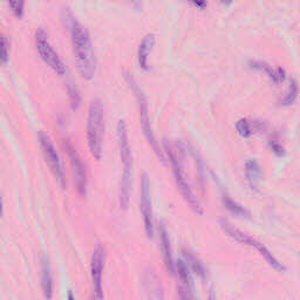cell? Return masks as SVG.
I'll list each match as a JSON object with an SVG mask.
<instances>
[{"instance_id":"6da1fadb","label":"cell","mask_w":300,"mask_h":300,"mask_svg":"<svg viewBox=\"0 0 300 300\" xmlns=\"http://www.w3.org/2000/svg\"><path fill=\"white\" fill-rule=\"evenodd\" d=\"M69 29H71L74 57L80 75L85 80H92L96 72V57L91 37L87 31L74 19H72Z\"/></svg>"},{"instance_id":"7a4b0ae2","label":"cell","mask_w":300,"mask_h":300,"mask_svg":"<svg viewBox=\"0 0 300 300\" xmlns=\"http://www.w3.org/2000/svg\"><path fill=\"white\" fill-rule=\"evenodd\" d=\"M118 143L120 150V157L123 165V173L120 183V206L121 209L126 210L129 205L130 188H131V168H132V157L130 144L128 141L127 126L123 120L118 122Z\"/></svg>"},{"instance_id":"3957f363","label":"cell","mask_w":300,"mask_h":300,"mask_svg":"<svg viewBox=\"0 0 300 300\" xmlns=\"http://www.w3.org/2000/svg\"><path fill=\"white\" fill-rule=\"evenodd\" d=\"M104 130L103 107L100 99L91 102L87 120V141L91 154L96 161L102 158V140Z\"/></svg>"},{"instance_id":"277c9868","label":"cell","mask_w":300,"mask_h":300,"mask_svg":"<svg viewBox=\"0 0 300 300\" xmlns=\"http://www.w3.org/2000/svg\"><path fill=\"white\" fill-rule=\"evenodd\" d=\"M124 79H126V83L129 86V88L131 89V92L135 94L136 101H138V108H139V115H140V123H141L142 130L144 132V136L148 140V142L153 148L155 153H156L157 156L165 162V156H163L162 151L159 150L158 143L156 141V138H155L154 131L151 129L150 126V119H149V108H148V103H147V97L144 95L143 91L140 87L139 84L136 83V80L132 77L130 74L126 73L124 74Z\"/></svg>"},{"instance_id":"5b68a950","label":"cell","mask_w":300,"mask_h":300,"mask_svg":"<svg viewBox=\"0 0 300 300\" xmlns=\"http://www.w3.org/2000/svg\"><path fill=\"white\" fill-rule=\"evenodd\" d=\"M165 150L169 157L171 168H173V173H174V176H175V181H176V183H177V186H178V189H180L183 198H184L186 203L190 205V208H192L195 212L198 213V215H203L204 213L203 209H202L200 202H198L197 197L194 195L188 181H186L184 171H183V169H182L180 159L177 158L176 154L174 153V150L171 149V148L166 142H165Z\"/></svg>"},{"instance_id":"8992f818","label":"cell","mask_w":300,"mask_h":300,"mask_svg":"<svg viewBox=\"0 0 300 300\" xmlns=\"http://www.w3.org/2000/svg\"><path fill=\"white\" fill-rule=\"evenodd\" d=\"M34 39H36V48L38 50V54L41 58V60L44 61L53 72H56L58 75H65V74L67 73V69H66L65 64L62 62L56 50H54L52 45H50L47 33L42 29H39L36 32V37H34Z\"/></svg>"},{"instance_id":"52a82bcc","label":"cell","mask_w":300,"mask_h":300,"mask_svg":"<svg viewBox=\"0 0 300 300\" xmlns=\"http://www.w3.org/2000/svg\"><path fill=\"white\" fill-rule=\"evenodd\" d=\"M221 225H222V228H223L224 231L227 232L228 235L231 237V238H233L237 241H239V243H241V244H247V245H250V247L256 248L257 251H258L260 255L264 257L265 260H266V262L268 263V265H270L271 267H274L275 270H277L278 272H285L286 271L285 266H284L282 263H279V260L277 259L276 257L272 255V253L268 251L262 243H260V241L251 238V237L245 235L244 232L239 231L238 229L233 228L231 224L228 223V222L221 221Z\"/></svg>"},{"instance_id":"ba28073f","label":"cell","mask_w":300,"mask_h":300,"mask_svg":"<svg viewBox=\"0 0 300 300\" xmlns=\"http://www.w3.org/2000/svg\"><path fill=\"white\" fill-rule=\"evenodd\" d=\"M104 260H106V249L102 245H99L96 250L93 252L91 264L93 298L94 299H103L102 272L104 267Z\"/></svg>"},{"instance_id":"9c48e42d","label":"cell","mask_w":300,"mask_h":300,"mask_svg":"<svg viewBox=\"0 0 300 300\" xmlns=\"http://www.w3.org/2000/svg\"><path fill=\"white\" fill-rule=\"evenodd\" d=\"M39 140H40V146H41L42 153H44V156L46 158V162L48 163L49 168L52 169L54 175H56V177L59 180L62 188H65L66 186L65 173H64V169H62L60 157L57 153L56 148H54L52 141H50V139L45 134V132H40V135H39Z\"/></svg>"},{"instance_id":"30bf717a","label":"cell","mask_w":300,"mask_h":300,"mask_svg":"<svg viewBox=\"0 0 300 300\" xmlns=\"http://www.w3.org/2000/svg\"><path fill=\"white\" fill-rule=\"evenodd\" d=\"M140 209H141L144 229L148 238L154 237V223H153V210H151V200H150V183L147 174L142 176L141 181V195H140Z\"/></svg>"},{"instance_id":"8fae6325","label":"cell","mask_w":300,"mask_h":300,"mask_svg":"<svg viewBox=\"0 0 300 300\" xmlns=\"http://www.w3.org/2000/svg\"><path fill=\"white\" fill-rule=\"evenodd\" d=\"M65 146L66 149H67L68 157L71 159L73 177L74 182H75L77 193H79L80 196L86 197V195H87V175H86L85 167L83 165V162H81L79 154L74 149L72 144L67 141Z\"/></svg>"},{"instance_id":"7c38bea8","label":"cell","mask_w":300,"mask_h":300,"mask_svg":"<svg viewBox=\"0 0 300 300\" xmlns=\"http://www.w3.org/2000/svg\"><path fill=\"white\" fill-rule=\"evenodd\" d=\"M155 45H156V36H155L154 33H149L142 39L141 44H140L139 46V49H138L139 65L140 67L144 69V71H148V69H149L148 60H149V56Z\"/></svg>"},{"instance_id":"4fadbf2b","label":"cell","mask_w":300,"mask_h":300,"mask_svg":"<svg viewBox=\"0 0 300 300\" xmlns=\"http://www.w3.org/2000/svg\"><path fill=\"white\" fill-rule=\"evenodd\" d=\"M250 68L256 69L258 72H263L266 74V75L270 77L272 80V83L275 85H279L283 81H285L286 79V72L284 68H272V66H270L266 62L263 61H250Z\"/></svg>"},{"instance_id":"5bb4252c","label":"cell","mask_w":300,"mask_h":300,"mask_svg":"<svg viewBox=\"0 0 300 300\" xmlns=\"http://www.w3.org/2000/svg\"><path fill=\"white\" fill-rule=\"evenodd\" d=\"M159 238H161V248L163 258H165L166 266L168 268L170 274H175V265L173 260V255H171V248H170V239L169 235L167 232V229L163 224L159 225Z\"/></svg>"},{"instance_id":"9a60e30c","label":"cell","mask_w":300,"mask_h":300,"mask_svg":"<svg viewBox=\"0 0 300 300\" xmlns=\"http://www.w3.org/2000/svg\"><path fill=\"white\" fill-rule=\"evenodd\" d=\"M41 287L44 295L47 299H52L53 297V278L52 270L48 259L44 257L41 260Z\"/></svg>"},{"instance_id":"2e32d148","label":"cell","mask_w":300,"mask_h":300,"mask_svg":"<svg viewBox=\"0 0 300 300\" xmlns=\"http://www.w3.org/2000/svg\"><path fill=\"white\" fill-rule=\"evenodd\" d=\"M175 266H176V268H177L178 277H180V279L182 282V291L181 292H184L185 293L184 299L192 298L193 295L190 293H192L193 283H192V277H190V272H189V266L186 265V263L183 262V260H178Z\"/></svg>"},{"instance_id":"e0dca14e","label":"cell","mask_w":300,"mask_h":300,"mask_svg":"<svg viewBox=\"0 0 300 300\" xmlns=\"http://www.w3.org/2000/svg\"><path fill=\"white\" fill-rule=\"evenodd\" d=\"M262 123L253 122V121H249L248 119H240L236 123V130L240 138L243 139H249L255 131L262 130Z\"/></svg>"},{"instance_id":"ac0fdd59","label":"cell","mask_w":300,"mask_h":300,"mask_svg":"<svg viewBox=\"0 0 300 300\" xmlns=\"http://www.w3.org/2000/svg\"><path fill=\"white\" fill-rule=\"evenodd\" d=\"M245 175H247L248 182L252 189H255L262 178V169L255 159H249L245 165Z\"/></svg>"},{"instance_id":"d6986e66","label":"cell","mask_w":300,"mask_h":300,"mask_svg":"<svg viewBox=\"0 0 300 300\" xmlns=\"http://www.w3.org/2000/svg\"><path fill=\"white\" fill-rule=\"evenodd\" d=\"M184 258H185V262H186V265H188L190 270H192L193 272H195V274L198 275L201 277V278L205 279L206 277V270L205 267L203 266V264H202L200 260H198L196 257H195L192 252H186L184 251Z\"/></svg>"},{"instance_id":"ffe728a7","label":"cell","mask_w":300,"mask_h":300,"mask_svg":"<svg viewBox=\"0 0 300 300\" xmlns=\"http://www.w3.org/2000/svg\"><path fill=\"white\" fill-rule=\"evenodd\" d=\"M299 94V87L297 81L292 79L290 81V87H288V91L286 93V95L284 96V99L280 100V106H291L292 103L297 100Z\"/></svg>"},{"instance_id":"44dd1931","label":"cell","mask_w":300,"mask_h":300,"mask_svg":"<svg viewBox=\"0 0 300 300\" xmlns=\"http://www.w3.org/2000/svg\"><path fill=\"white\" fill-rule=\"evenodd\" d=\"M223 204L225 205V208L228 210H230L232 213H235L237 216H240V217H249V212L245 210L243 206L239 205L238 203H236L235 201H232L231 198L225 196L223 198Z\"/></svg>"},{"instance_id":"7402d4cb","label":"cell","mask_w":300,"mask_h":300,"mask_svg":"<svg viewBox=\"0 0 300 300\" xmlns=\"http://www.w3.org/2000/svg\"><path fill=\"white\" fill-rule=\"evenodd\" d=\"M67 91H68L69 101H71V107L73 111H76V109H79L80 103H81V97L79 94V91H77V88L73 84L68 85Z\"/></svg>"},{"instance_id":"603a6c76","label":"cell","mask_w":300,"mask_h":300,"mask_svg":"<svg viewBox=\"0 0 300 300\" xmlns=\"http://www.w3.org/2000/svg\"><path fill=\"white\" fill-rule=\"evenodd\" d=\"M11 11L18 19H21L25 13V0H7Z\"/></svg>"},{"instance_id":"cb8c5ba5","label":"cell","mask_w":300,"mask_h":300,"mask_svg":"<svg viewBox=\"0 0 300 300\" xmlns=\"http://www.w3.org/2000/svg\"><path fill=\"white\" fill-rule=\"evenodd\" d=\"M10 59V41L6 37L3 38V54H2V62L3 65H6Z\"/></svg>"},{"instance_id":"d4e9b609","label":"cell","mask_w":300,"mask_h":300,"mask_svg":"<svg viewBox=\"0 0 300 300\" xmlns=\"http://www.w3.org/2000/svg\"><path fill=\"white\" fill-rule=\"evenodd\" d=\"M268 147L271 148V150L274 151L277 156H284V155H285V149H284V147L278 141H276V140L268 141Z\"/></svg>"},{"instance_id":"484cf974","label":"cell","mask_w":300,"mask_h":300,"mask_svg":"<svg viewBox=\"0 0 300 300\" xmlns=\"http://www.w3.org/2000/svg\"><path fill=\"white\" fill-rule=\"evenodd\" d=\"M189 2L200 10H205L208 7V2L206 0H189Z\"/></svg>"},{"instance_id":"4316f807","label":"cell","mask_w":300,"mask_h":300,"mask_svg":"<svg viewBox=\"0 0 300 300\" xmlns=\"http://www.w3.org/2000/svg\"><path fill=\"white\" fill-rule=\"evenodd\" d=\"M220 2H221V4H223V5H225V6H229L233 3V0H220Z\"/></svg>"},{"instance_id":"83f0119b","label":"cell","mask_w":300,"mask_h":300,"mask_svg":"<svg viewBox=\"0 0 300 300\" xmlns=\"http://www.w3.org/2000/svg\"><path fill=\"white\" fill-rule=\"evenodd\" d=\"M130 2H131L132 4H134L135 6H138V7L140 6V0H130Z\"/></svg>"},{"instance_id":"f1b7e54d","label":"cell","mask_w":300,"mask_h":300,"mask_svg":"<svg viewBox=\"0 0 300 300\" xmlns=\"http://www.w3.org/2000/svg\"><path fill=\"white\" fill-rule=\"evenodd\" d=\"M68 298L71 299V300L74 299V297H73V294H72V292H71V291H69V293H68Z\"/></svg>"}]
</instances>
